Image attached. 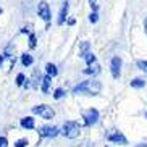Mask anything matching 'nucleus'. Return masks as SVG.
Segmentation results:
<instances>
[{"instance_id": "obj_18", "label": "nucleus", "mask_w": 147, "mask_h": 147, "mask_svg": "<svg viewBox=\"0 0 147 147\" xmlns=\"http://www.w3.org/2000/svg\"><path fill=\"white\" fill-rule=\"evenodd\" d=\"M136 65H138L139 69H142V71H146V73H147V60H138Z\"/></svg>"}, {"instance_id": "obj_22", "label": "nucleus", "mask_w": 147, "mask_h": 147, "mask_svg": "<svg viewBox=\"0 0 147 147\" xmlns=\"http://www.w3.org/2000/svg\"><path fill=\"white\" fill-rule=\"evenodd\" d=\"M16 84H18V86H24V74H23V73H20L16 76Z\"/></svg>"}, {"instance_id": "obj_4", "label": "nucleus", "mask_w": 147, "mask_h": 147, "mask_svg": "<svg viewBox=\"0 0 147 147\" xmlns=\"http://www.w3.org/2000/svg\"><path fill=\"white\" fill-rule=\"evenodd\" d=\"M82 120L86 121L87 126L95 125V123L99 121V112H97L95 108H89V110H86V112H82Z\"/></svg>"}, {"instance_id": "obj_8", "label": "nucleus", "mask_w": 147, "mask_h": 147, "mask_svg": "<svg viewBox=\"0 0 147 147\" xmlns=\"http://www.w3.org/2000/svg\"><path fill=\"white\" fill-rule=\"evenodd\" d=\"M107 139L110 141V142H117V144H128V141H126V138L123 136V133H120V131H115V133H110L107 136Z\"/></svg>"}, {"instance_id": "obj_6", "label": "nucleus", "mask_w": 147, "mask_h": 147, "mask_svg": "<svg viewBox=\"0 0 147 147\" xmlns=\"http://www.w3.org/2000/svg\"><path fill=\"white\" fill-rule=\"evenodd\" d=\"M37 13H39V16L42 18L45 23L50 21V16H52V15H50V7H49L45 2H40L39 3V7H37Z\"/></svg>"}, {"instance_id": "obj_31", "label": "nucleus", "mask_w": 147, "mask_h": 147, "mask_svg": "<svg viewBox=\"0 0 147 147\" xmlns=\"http://www.w3.org/2000/svg\"><path fill=\"white\" fill-rule=\"evenodd\" d=\"M146 117H147V113H146Z\"/></svg>"}, {"instance_id": "obj_21", "label": "nucleus", "mask_w": 147, "mask_h": 147, "mask_svg": "<svg viewBox=\"0 0 147 147\" xmlns=\"http://www.w3.org/2000/svg\"><path fill=\"white\" fill-rule=\"evenodd\" d=\"M65 95V91L63 89H55V92H53V99H61Z\"/></svg>"}, {"instance_id": "obj_1", "label": "nucleus", "mask_w": 147, "mask_h": 147, "mask_svg": "<svg viewBox=\"0 0 147 147\" xmlns=\"http://www.w3.org/2000/svg\"><path fill=\"white\" fill-rule=\"evenodd\" d=\"M100 89H102V84H100L99 81L91 79V81H82L81 84H78V86L73 89V92H74V94H79V92H87V94L97 95L100 92Z\"/></svg>"}, {"instance_id": "obj_19", "label": "nucleus", "mask_w": 147, "mask_h": 147, "mask_svg": "<svg viewBox=\"0 0 147 147\" xmlns=\"http://www.w3.org/2000/svg\"><path fill=\"white\" fill-rule=\"evenodd\" d=\"M26 146H28V139L26 138L18 139L16 142H15V147H26Z\"/></svg>"}, {"instance_id": "obj_13", "label": "nucleus", "mask_w": 147, "mask_h": 147, "mask_svg": "<svg viewBox=\"0 0 147 147\" xmlns=\"http://www.w3.org/2000/svg\"><path fill=\"white\" fill-rule=\"evenodd\" d=\"M45 71H47V74H50V76H57V74H58V69H57V66L53 65V63H47V65H45Z\"/></svg>"}, {"instance_id": "obj_10", "label": "nucleus", "mask_w": 147, "mask_h": 147, "mask_svg": "<svg viewBox=\"0 0 147 147\" xmlns=\"http://www.w3.org/2000/svg\"><path fill=\"white\" fill-rule=\"evenodd\" d=\"M21 126L24 128V129H34V126H36V123H34V120L31 117H24V118H21Z\"/></svg>"}, {"instance_id": "obj_14", "label": "nucleus", "mask_w": 147, "mask_h": 147, "mask_svg": "<svg viewBox=\"0 0 147 147\" xmlns=\"http://www.w3.org/2000/svg\"><path fill=\"white\" fill-rule=\"evenodd\" d=\"M146 86V81L141 78H134L133 81H131V87H136V89H141V87Z\"/></svg>"}, {"instance_id": "obj_26", "label": "nucleus", "mask_w": 147, "mask_h": 147, "mask_svg": "<svg viewBox=\"0 0 147 147\" xmlns=\"http://www.w3.org/2000/svg\"><path fill=\"white\" fill-rule=\"evenodd\" d=\"M74 23H76V20H74V18H69V20H68V24H69V26H73Z\"/></svg>"}, {"instance_id": "obj_12", "label": "nucleus", "mask_w": 147, "mask_h": 147, "mask_svg": "<svg viewBox=\"0 0 147 147\" xmlns=\"http://www.w3.org/2000/svg\"><path fill=\"white\" fill-rule=\"evenodd\" d=\"M50 82H52V76H50V74H47V76H44V78H42V92H44V94H47V92H49Z\"/></svg>"}, {"instance_id": "obj_17", "label": "nucleus", "mask_w": 147, "mask_h": 147, "mask_svg": "<svg viewBox=\"0 0 147 147\" xmlns=\"http://www.w3.org/2000/svg\"><path fill=\"white\" fill-rule=\"evenodd\" d=\"M87 50H89V42H81V44H79V55H81V57L84 55Z\"/></svg>"}, {"instance_id": "obj_15", "label": "nucleus", "mask_w": 147, "mask_h": 147, "mask_svg": "<svg viewBox=\"0 0 147 147\" xmlns=\"http://www.w3.org/2000/svg\"><path fill=\"white\" fill-rule=\"evenodd\" d=\"M32 61H34V60H32V57H31L29 53H24V55L21 57V63L24 66H31V65H32Z\"/></svg>"}, {"instance_id": "obj_9", "label": "nucleus", "mask_w": 147, "mask_h": 147, "mask_svg": "<svg viewBox=\"0 0 147 147\" xmlns=\"http://www.w3.org/2000/svg\"><path fill=\"white\" fill-rule=\"evenodd\" d=\"M68 8H69L68 2H65V3L61 5V10H60V13H58V20H57V23H58V24H63V23H65L66 15H68Z\"/></svg>"}, {"instance_id": "obj_24", "label": "nucleus", "mask_w": 147, "mask_h": 147, "mask_svg": "<svg viewBox=\"0 0 147 147\" xmlns=\"http://www.w3.org/2000/svg\"><path fill=\"white\" fill-rule=\"evenodd\" d=\"M7 146H8L7 138H5V136H0V147H7Z\"/></svg>"}, {"instance_id": "obj_16", "label": "nucleus", "mask_w": 147, "mask_h": 147, "mask_svg": "<svg viewBox=\"0 0 147 147\" xmlns=\"http://www.w3.org/2000/svg\"><path fill=\"white\" fill-rule=\"evenodd\" d=\"M82 58L86 60V63H87V65H92V63H95V61H97V60H95V57L92 55L91 52H86L84 55H82Z\"/></svg>"}, {"instance_id": "obj_2", "label": "nucleus", "mask_w": 147, "mask_h": 147, "mask_svg": "<svg viewBox=\"0 0 147 147\" xmlns=\"http://www.w3.org/2000/svg\"><path fill=\"white\" fill-rule=\"evenodd\" d=\"M79 131H81V126L76 123V121H66L63 125V136L68 139H74L79 136Z\"/></svg>"}, {"instance_id": "obj_20", "label": "nucleus", "mask_w": 147, "mask_h": 147, "mask_svg": "<svg viewBox=\"0 0 147 147\" xmlns=\"http://www.w3.org/2000/svg\"><path fill=\"white\" fill-rule=\"evenodd\" d=\"M36 45H37V39H36L34 34H29V47L31 49H36Z\"/></svg>"}, {"instance_id": "obj_28", "label": "nucleus", "mask_w": 147, "mask_h": 147, "mask_svg": "<svg viewBox=\"0 0 147 147\" xmlns=\"http://www.w3.org/2000/svg\"><path fill=\"white\" fill-rule=\"evenodd\" d=\"M144 28H146V32H147V18L144 20Z\"/></svg>"}, {"instance_id": "obj_30", "label": "nucleus", "mask_w": 147, "mask_h": 147, "mask_svg": "<svg viewBox=\"0 0 147 147\" xmlns=\"http://www.w3.org/2000/svg\"><path fill=\"white\" fill-rule=\"evenodd\" d=\"M0 13H2V8H0Z\"/></svg>"}, {"instance_id": "obj_29", "label": "nucleus", "mask_w": 147, "mask_h": 147, "mask_svg": "<svg viewBox=\"0 0 147 147\" xmlns=\"http://www.w3.org/2000/svg\"><path fill=\"white\" fill-rule=\"evenodd\" d=\"M136 147H147V146H144V144H141V146H136Z\"/></svg>"}, {"instance_id": "obj_27", "label": "nucleus", "mask_w": 147, "mask_h": 147, "mask_svg": "<svg viewBox=\"0 0 147 147\" xmlns=\"http://www.w3.org/2000/svg\"><path fill=\"white\" fill-rule=\"evenodd\" d=\"M3 58H5V55H0V66H2V63H3Z\"/></svg>"}, {"instance_id": "obj_7", "label": "nucleus", "mask_w": 147, "mask_h": 147, "mask_svg": "<svg viewBox=\"0 0 147 147\" xmlns=\"http://www.w3.org/2000/svg\"><path fill=\"white\" fill-rule=\"evenodd\" d=\"M110 69H112V76H113V78H115V79L120 78V74H121V58H120V57H113V58H112Z\"/></svg>"}, {"instance_id": "obj_23", "label": "nucleus", "mask_w": 147, "mask_h": 147, "mask_svg": "<svg viewBox=\"0 0 147 147\" xmlns=\"http://www.w3.org/2000/svg\"><path fill=\"white\" fill-rule=\"evenodd\" d=\"M89 21H91V23H97V11H92V13L89 15Z\"/></svg>"}, {"instance_id": "obj_25", "label": "nucleus", "mask_w": 147, "mask_h": 147, "mask_svg": "<svg viewBox=\"0 0 147 147\" xmlns=\"http://www.w3.org/2000/svg\"><path fill=\"white\" fill-rule=\"evenodd\" d=\"M89 3H91V7H92V11H97V8H99L97 0H89Z\"/></svg>"}, {"instance_id": "obj_5", "label": "nucleus", "mask_w": 147, "mask_h": 147, "mask_svg": "<svg viewBox=\"0 0 147 147\" xmlns=\"http://www.w3.org/2000/svg\"><path fill=\"white\" fill-rule=\"evenodd\" d=\"M37 133H39L40 138H57L60 134V129L55 126H40Z\"/></svg>"}, {"instance_id": "obj_11", "label": "nucleus", "mask_w": 147, "mask_h": 147, "mask_svg": "<svg viewBox=\"0 0 147 147\" xmlns=\"http://www.w3.org/2000/svg\"><path fill=\"white\" fill-rule=\"evenodd\" d=\"M84 73H86V74H97V73H100L99 63L95 61V63H92V65H87V68L84 69Z\"/></svg>"}, {"instance_id": "obj_3", "label": "nucleus", "mask_w": 147, "mask_h": 147, "mask_svg": "<svg viewBox=\"0 0 147 147\" xmlns=\"http://www.w3.org/2000/svg\"><path fill=\"white\" fill-rule=\"evenodd\" d=\"M32 113H34V115H40V117L45 118V120H50V118L55 117L53 108L49 107V105H36V107H32Z\"/></svg>"}]
</instances>
